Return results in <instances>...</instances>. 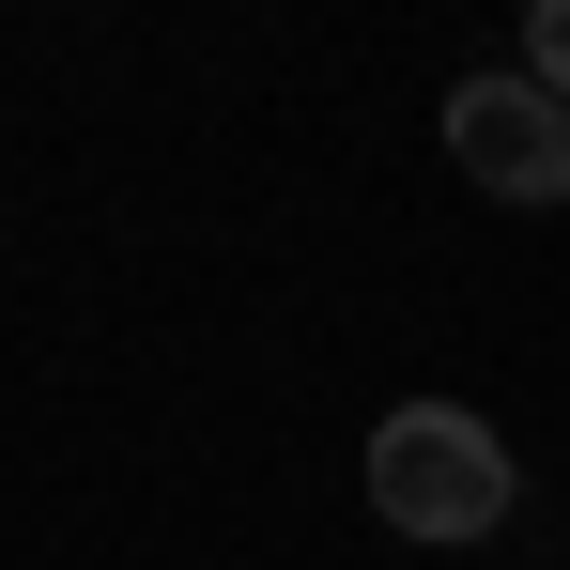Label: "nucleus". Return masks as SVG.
I'll use <instances>...</instances> for the list:
<instances>
[{
  "instance_id": "nucleus-1",
  "label": "nucleus",
  "mask_w": 570,
  "mask_h": 570,
  "mask_svg": "<svg viewBox=\"0 0 570 570\" xmlns=\"http://www.w3.org/2000/svg\"><path fill=\"white\" fill-rule=\"evenodd\" d=\"M509 493H524V478H509V432L463 416V401H401L371 432V509L401 540H493Z\"/></svg>"
},
{
  "instance_id": "nucleus-2",
  "label": "nucleus",
  "mask_w": 570,
  "mask_h": 570,
  "mask_svg": "<svg viewBox=\"0 0 570 570\" xmlns=\"http://www.w3.org/2000/svg\"><path fill=\"white\" fill-rule=\"evenodd\" d=\"M448 155H463L493 200H570V108L540 78H463L448 94Z\"/></svg>"
},
{
  "instance_id": "nucleus-3",
  "label": "nucleus",
  "mask_w": 570,
  "mask_h": 570,
  "mask_svg": "<svg viewBox=\"0 0 570 570\" xmlns=\"http://www.w3.org/2000/svg\"><path fill=\"white\" fill-rule=\"evenodd\" d=\"M509 78H540V94L570 108V0H540V16H524V62H509Z\"/></svg>"
}]
</instances>
